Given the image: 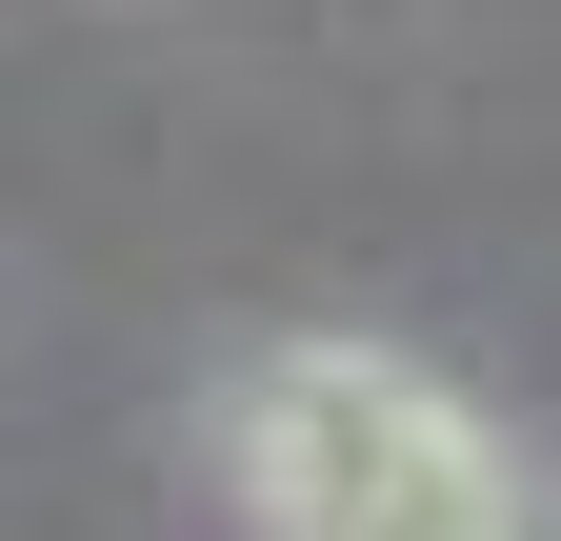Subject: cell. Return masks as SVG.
I'll return each mask as SVG.
<instances>
[{"mask_svg": "<svg viewBox=\"0 0 561 541\" xmlns=\"http://www.w3.org/2000/svg\"><path fill=\"white\" fill-rule=\"evenodd\" d=\"M221 461H241L261 541H541L522 521V441L401 342H280L241 381Z\"/></svg>", "mask_w": 561, "mask_h": 541, "instance_id": "1", "label": "cell"}]
</instances>
